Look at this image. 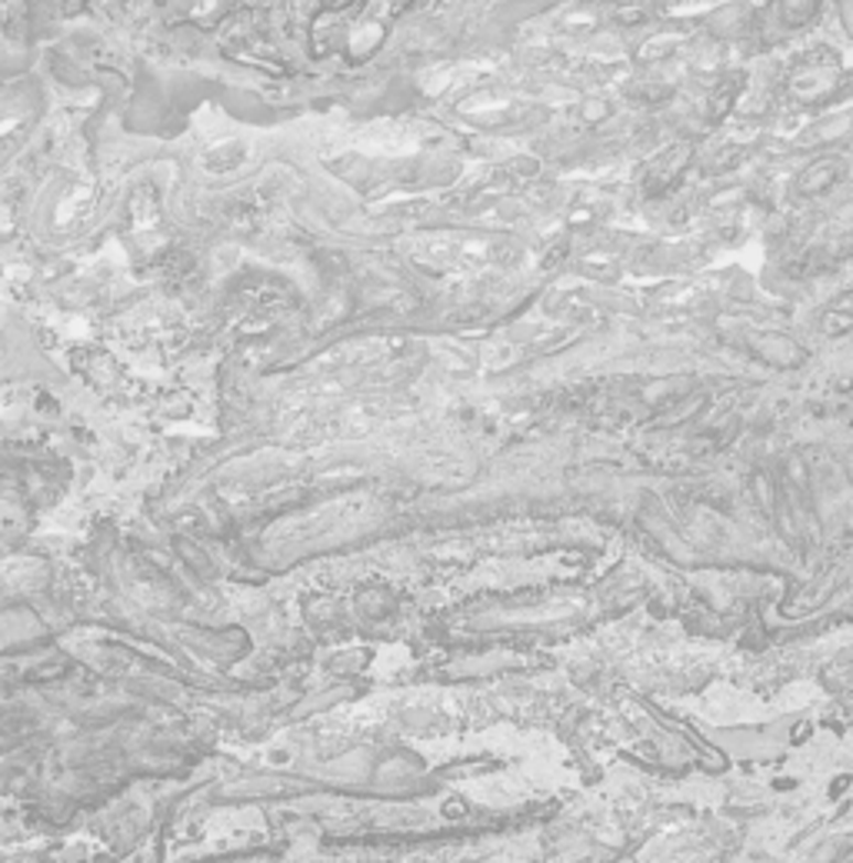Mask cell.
Masks as SVG:
<instances>
[]
</instances>
